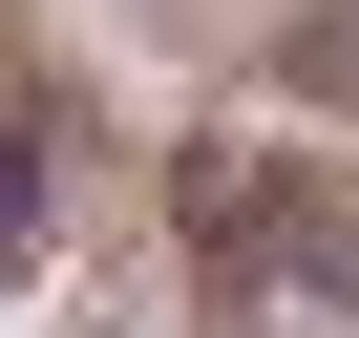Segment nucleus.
<instances>
[{"mask_svg":"<svg viewBox=\"0 0 359 338\" xmlns=\"http://www.w3.org/2000/svg\"><path fill=\"white\" fill-rule=\"evenodd\" d=\"M275 85H296V106H359V0H317V22L275 43Z\"/></svg>","mask_w":359,"mask_h":338,"instance_id":"obj_1","label":"nucleus"},{"mask_svg":"<svg viewBox=\"0 0 359 338\" xmlns=\"http://www.w3.org/2000/svg\"><path fill=\"white\" fill-rule=\"evenodd\" d=\"M22 212H43V169H22V148H0V254H22Z\"/></svg>","mask_w":359,"mask_h":338,"instance_id":"obj_2","label":"nucleus"}]
</instances>
